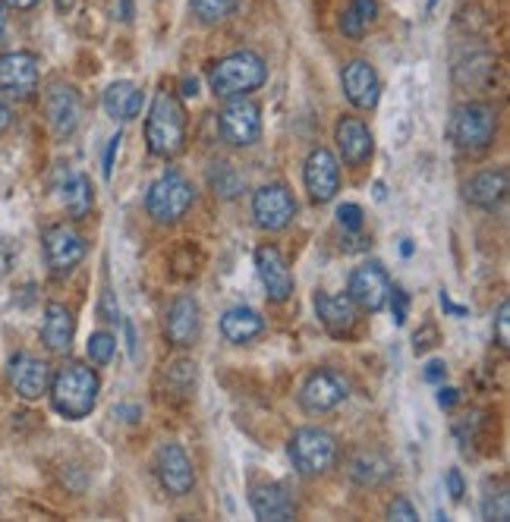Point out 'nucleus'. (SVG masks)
I'll list each match as a JSON object with an SVG mask.
<instances>
[{
  "label": "nucleus",
  "mask_w": 510,
  "mask_h": 522,
  "mask_svg": "<svg viewBox=\"0 0 510 522\" xmlns=\"http://www.w3.org/2000/svg\"><path fill=\"white\" fill-rule=\"evenodd\" d=\"M7 378H10V387L23 400H38L45 397L51 387V365L41 356L16 353L7 365Z\"/></svg>",
  "instance_id": "obj_13"
},
{
  "label": "nucleus",
  "mask_w": 510,
  "mask_h": 522,
  "mask_svg": "<svg viewBox=\"0 0 510 522\" xmlns=\"http://www.w3.org/2000/svg\"><path fill=\"white\" fill-rule=\"evenodd\" d=\"M340 82H344L347 101L353 107H359V111H372V107L378 104V98H381V79H378V73H375V67L369 60L347 63Z\"/></svg>",
  "instance_id": "obj_21"
},
{
  "label": "nucleus",
  "mask_w": 510,
  "mask_h": 522,
  "mask_svg": "<svg viewBox=\"0 0 510 522\" xmlns=\"http://www.w3.org/2000/svg\"><path fill=\"white\" fill-rule=\"evenodd\" d=\"M495 133H498V117L488 104L470 101V104H460L454 111L451 139L460 151H466V155H479V151L492 148Z\"/></svg>",
  "instance_id": "obj_5"
},
{
  "label": "nucleus",
  "mask_w": 510,
  "mask_h": 522,
  "mask_svg": "<svg viewBox=\"0 0 510 522\" xmlns=\"http://www.w3.org/2000/svg\"><path fill=\"white\" fill-rule=\"evenodd\" d=\"M315 315L331 337H347L356 328V302L347 293H315Z\"/></svg>",
  "instance_id": "obj_22"
},
{
  "label": "nucleus",
  "mask_w": 510,
  "mask_h": 522,
  "mask_svg": "<svg viewBox=\"0 0 510 522\" xmlns=\"http://www.w3.org/2000/svg\"><path fill=\"white\" fill-rule=\"evenodd\" d=\"M13 268V246L0 239V280H4Z\"/></svg>",
  "instance_id": "obj_44"
},
{
  "label": "nucleus",
  "mask_w": 510,
  "mask_h": 522,
  "mask_svg": "<svg viewBox=\"0 0 510 522\" xmlns=\"http://www.w3.org/2000/svg\"><path fill=\"white\" fill-rule=\"evenodd\" d=\"M391 277L385 271L381 261H363L353 274H350V290L347 296L356 302V309L363 312H381L388 306V296H391Z\"/></svg>",
  "instance_id": "obj_8"
},
{
  "label": "nucleus",
  "mask_w": 510,
  "mask_h": 522,
  "mask_svg": "<svg viewBox=\"0 0 510 522\" xmlns=\"http://www.w3.org/2000/svg\"><path fill=\"white\" fill-rule=\"evenodd\" d=\"M388 519H397V522H416L419 513H416V507L410 504L407 497H394V500H391V507H388Z\"/></svg>",
  "instance_id": "obj_37"
},
{
  "label": "nucleus",
  "mask_w": 510,
  "mask_h": 522,
  "mask_svg": "<svg viewBox=\"0 0 510 522\" xmlns=\"http://www.w3.org/2000/svg\"><path fill=\"white\" fill-rule=\"evenodd\" d=\"M378 19V0H353L340 16V32L347 38H363Z\"/></svg>",
  "instance_id": "obj_30"
},
{
  "label": "nucleus",
  "mask_w": 510,
  "mask_h": 522,
  "mask_svg": "<svg viewBox=\"0 0 510 522\" xmlns=\"http://www.w3.org/2000/svg\"><path fill=\"white\" fill-rule=\"evenodd\" d=\"M196 202V189L183 173L167 170L164 177H158L152 186H148L145 195V211L155 224H177L180 217H186V211Z\"/></svg>",
  "instance_id": "obj_4"
},
{
  "label": "nucleus",
  "mask_w": 510,
  "mask_h": 522,
  "mask_svg": "<svg viewBox=\"0 0 510 522\" xmlns=\"http://www.w3.org/2000/svg\"><path fill=\"white\" fill-rule=\"evenodd\" d=\"M334 139H337V151L347 167H363L375 151L372 129L359 117H340L337 129H334Z\"/></svg>",
  "instance_id": "obj_18"
},
{
  "label": "nucleus",
  "mask_w": 510,
  "mask_h": 522,
  "mask_svg": "<svg viewBox=\"0 0 510 522\" xmlns=\"http://www.w3.org/2000/svg\"><path fill=\"white\" fill-rule=\"evenodd\" d=\"M4 35H7V16L0 10V45H4Z\"/></svg>",
  "instance_id": "obj_53"
},
{
  "label": "nucleus",
  "mask_w": 510,
  "mask_h": 522,
  "mask_svg": "<svg viewBox=\"0 0 510 522\" xmlns=\"http://www.w3.org/2000/svg\"><path fill=\"white\" fill-rule=\"evenodd\" d=\"M460 403V390L457 387H441L438 390V406L441 409H454Z\"/></svg>",
  "instance_id": "obj_43"
},
{
  "label": "nucleus",
  "mask_w": 510,
  "mask_h": 522,
  "mask_svg": "<svg viewBox=\"0 0 510 522\" xmlns=\"http://www.w3.org/2000/svg\"><path fill=\"white\" fill-rule=\"evenodd\" d=\"M444 485H448V494H451V500H454V504H460V500H463V494H466L463 472H460V469H448V472H444Z\"/></svg>",
  "instance_id": "obj_38"
},
{
  "label": "nucleus",
  "mask_w": 510,
  "mask_h": 522,
  "mask_svg": "<svg viewBox=\"0 0 510 522\" xmlns=\"http://www.w3.org/2000/svg\"><path fill=\"white\" fill-rule=\"evenodd\" d=\"M48 394L57 416L79 422L85 416H92V409L98 406L101 378L85 362H67L63 368H57V375H51Z\"/></svg>",
  "instance_id": "obj_1"
},
{
  "label": "nucleus",
  "mask_w": 510,
  "mask_h": 522,
  "mask_svg": "<svg viewBox=\"0 0 510 522\" xmlns=\"http://www.w3.org/2000/svg\"><path fill=\"white\" fill-rule=\"evenodd\" d=\"M164 334L167 340L174 343V346H193L202 334V306H199V299L196 296H177L174 302H170V309H167V318H164Z\"/></svg>",
  "instance_id": "obj_16"
},
{
  "label": "nucleus",
  "mask_w": 510,
  "mask_h": 522,
  "mask_svg": "<svg viewBox=\"0 0 510 522\" xmlns=\"http://www.w3.org/2000/svg\"><path fill=\"white\" fill-rule=\"evenodd\" d=\"M101 104H104V114H108L111 120L130 123L142 114V89L130 79H117L108 85Z\"/></svg>",
  "instance_id": "obj_25"
},
{
  "label": "nucleus",
  "mask_w": 510,
  "mask_h": 522,
  "mask_svg": "<svg viewBox=\"0 0 510 522\" xmlns=\"http://www.w3.org/2000/svg\"><path fill=\"white\" fill-rule=\"evenodd\" d=\"M148 151L164 161L177 158L186 148V111L174 92H158L145 117Z\"/></svg>",
  "instance_id": "obj_2"
},
{
  "label": "nucleus",
  "mask_w": 510,
  "mask_h": 522,
  "mask_svg": "<svg viewBox=\"0 0 510 522\" xmlns=\"http://www.w3.org/2000/svg\"><path fill=\"white\" fill-rule=\"evenodd\" d=\"M350 397V381L334 368H318L300 390V406L306 412H328Z\"/></svg>",
  "instance_id": "obj_11"
},
{
  "label": "nucleus",
  "mask_w": 510,
  "mask_h": 522,
  "mask_svg": "<svg viewBox=\"0 0 510 522\" xmlns=\"http://www.w3.org/2000/svg\"><path fill=\"white\" fill-rule=\"evenodd\" d=\"M10 126H13V111H10V104L0 98V133H7Z\"/></svg>",
  "instance_id": "obj_48"
},
{
  "label": "nucleus",
  "mask_w": 510,
  "mask_h": 522,
  "mask_svg": "<svg viewBox=\"0 0 510 522\" xmlns=\"http://www.w3.org/2000/svg\"><path fill=\"white\" fill-rule=\"evenodd\" d=\"M495 334H498V346H501V350H507V346H510V302L507 299L498 306Z\"/></svg>",
  "instance_id": "obj_36"
},
{
  "label": "nucleus",
  "mask_w": 510,
  "mask_h": 522,
  "mask_svg": "<svg viewBox=\"0 0 510 522\" xmlns=\"http://www.w3.org/2000/svg\"><path fill=\"white\" fill-rule=\"evenodd\" d=\"M45 111H48V123L57 133V139H67L76 133L79 117H82V101L79 92L67 82H54L48 95H45Z\"/></svg>",
  "instance_id": "obj_17"
},
{
  "label": "nucleus",
  "mask_w": 510,
  "mask_h": 522,
  "mask_svg": "<svg viewBox=\"0 0 510 522\" xmlns=\"http://www.w3.org/2000/svg\"><path fill=\"white\" fill-rule=\"evenodd\" d=\"M265 79H268V67L255 51L227 54L208 73V85L218 98H243L255 89H262Z\"/></svg>",
  "instance_id": "obj_3"
},
{
  "label": "nucleus",
  "mask_w": 510,
  "mask_h": 522,
  "mask_svg": "<svg viewBox=\"0 0 510 522\" xmlns=\"http://www.w3.org/2000/svg\"><path fill=\"white\" fill-rule=\"evenodd\" d=\"M133 16H136L133 0H117V19L120 23H133Z\"/></svg>",
  "instance_id": "obj_46"
},
{
  "label": "nucleus",
  "mask_w": 510,
  "mask_h": 522,
  "mask_svg": "<svg viewBox=\"0 0 510 522\" xmlns=\"http://www.w3.org/2000/svg\"><path fill=\"white\" fill-rule=\"evenodd\" d=\"M429 7H435V0H429Z\"/></svg>",
  "instance_id": "obj_55"
},
{
  "label": "nucleus",
  "mask_w": 510,
  "mask_h": 522,
  "mask_svg": "<svg viewBox=\"0 0 510 522\" xmlns=\"http://www.w3.org/2000/svg\"><path fill=\"white\" fill-rule=\"evenodd\" d=\"M482 516H485V519H498V522L510 519V500H507V494L501 491L498 500H495L492 494H488L485 504H482Z\"/></svg>",
  "instance_id": "obj_34"
},
{
  "label": "nucleus",
  "mask_w": 510,
  "mask_h": 522,
  "mask_svg": "<svg viewBox=\"0 0 510 522\" xmlns=\"http://www.w3.org/2000/svg\"><path fill=\"white\" fill-rule=\"evenodd\" d=\"M208 186H211V192L218 195V199L233 202V199H240V195L246 192V177L233 164L218 161V164L208 167Z\"/></svg>",
  "instance_id": "obj_29"
},
{
  "label": "nucleus",
  "mask_w": 510,
  "mask_h": 522,
  "mask_svg": "<svg viewBox=\"0 0 510 522\" xmlns=\"http://www.w3.org/2000/svg\"><path fill=\"white\" fill-rule=\"evenodd\" d=\"M287 453L293 460V469L303 478L325 475L337 463V438L325 428H300L293 431Z\"/></svg>",
  "instance_id": "obj_6"
},
{
  "label": "nucleus",
  "mask_w": 510,
  "mask_h": 522,
  "mask_svg": "<svg viewBox=\"0 0 510 522\" xmlns=\"http://www.w3.org/2000/svg\"><path fill=\"white\" fill-rule=\"evenodd\" d=\"M60 199H63V208H67V214L76 217V221H82V217L95 208L92 180L85 177V173H67V180L60 183Z\"/></svg>",
  "instance_id": "obj_27"
},
{
  "label": "nucleus",
  "mask_w": 510,
  "mask_h": 522,
  "mask_svg": "<svg viewBox=\"0 0 510 522\" xmlns=\"http://www.w3.org/2000/svg\"><path fill=\"white\" fill-rule=\"evenodd\" d=\"M265 331V318L255 312V309H249V306H237V309H227L224 315H221V334H224V340L227 343H237V346H243V343H249V340H255Z\"/></svg>",
  "instance_id": "obj_26"
},
{
  "label": "nucleus",
  "mask_w": 510,
  "mask_h": 522,
  "mask_svg": "<svg viewBox=\"0 0 510 522\" xmlns=\"http://www.w3.org/2000/svg\"><path fill=\"white\" fill-rule=\"evenodd\" d=\"M249 504L255 519L262 522H287L296 516V500L281 482H262L249 488Z\"/></svg>",
  "instance_id": "obj_20"
},
{
  "label": "nucleus",
  "mask_w": 510,
  "mask_h": 522,
  "mask_svg": "<svg viewBox=\"0 0 510 522\" xmlns=\"http://www.w3.org/2000/svg\"><path fill=\"white\" fill-rule=\"evenodd\" d=\"M85 350H89V359L95 365H108L114 359V353H117V337L108 334V331H95L89 337V346H85Z\"/></svg>",
  "instance_id": "obj_32"
},
{
  "label": "nucleus",
  "mask_w": 510,
  "mask_h": 522,
  "mask_svg": "<svg viewBox=\"0 0 510 522\" xmlns=\"http://www.w3.org/2000/svg\"><path fill=\"white\" fill-rule=\"evenodd\" d=\"M155 472H158V482L167 494L174 497H186L189 491L196 488V469L193 460L186 456V450L174 441H167L158 447L155 456Z\"/></svg>",
  "instance_id": "obj_10"
},
{
  "label": "nucleus",
  "mask_w": 510,
  "mask_h": 522,
  "mask_svg": "<svg viewBox=\"0 0 510 522\" xmlns=\"http://www.w3.org/2000/svg\"><path fill=\"white\" fill-rule=\"evenodd\" d=\"M123 334H126V350H130V359L139 362V337H136V324L130 318H123Z\"/></svg>",
  "instance_id": "obj_41"
},
{
  "label": "nucleus",
  "mask_w": 510,
  "mask_h": 522,
  "mask_svg": "<svg viewBox=\"0 0 510 522\" xmlns=\"http://www.w3.org/2000/svg\"><path fill=\"white\" fill-rule=\"evenodd\" d=\"M221 139L233 148H252L262 139V107L243 98H233L224 111L218 114Z\"/></svg>",
  "instance_id": "obj_7"
},
{
  "label": "nucleus",
  "mask_w": 510,
  "mask_h": 522,
  "mask_svg": "<svg viewBox=\"0 0 510 522\" xmlns=\"http://www.w3.org/2000/svg\"><path fill=\"white\" fill-rule=\"evenodd\" d=\"M391 463L385 460L381 453H359L350 460V478L356 485H363V488H378V485H385L388 478H391Z\"/></svg>",
  "instance_id": "obj_28"
},
{
  "label": "nucleus",
  "mask_w": 510,
  "mask_h": 522,
  "mask_svg": "<svg viewBox=\"0 0 510 522\" xmlns=\"http://www.w3.org/2000/svg\"><path fill=\"white\" fill-rule=\"evenodd\" d=\"M73 337H76L73 312L63 306V302H48L45 321H41V343H45L51 353L67 356L73 350Z\"/></svg>",
  "instance_id": "obj_23"
},
{
  "label": "nucleus",
  "mask_w": 510,
  "mask_h": 522,
  "mask_svg": "<svg viewBox=\"0 0 510 522\" xmlns=\"http://www.w3.org/2000/svg\"><path fill=\"white\" fill-rule=\"evenodd\" d=\"M337 224L347 233H359L363 230V208H359L356 202H344L337 208Z\"/></svg>",
  "instance_id": "obj_33"
},
{
  "label": "nucleus",
  "mask_w": 510,
  "mask_h": 522,
  "mask_svg": "<svg viewBox=\"0 0 510 522\" xmlns=\"http://www.w3.org/2000/svg\"><path fill=\"white\" fill-rule=\"evenodd\" d=\"M372 192H375V202H385V195H388L385 183H375V186H372Z\"/></svg>",
  "instance_id": "obj_51"
},
{
  "label": "nucleus",
  "mask_w": 510,
  "mask_h": 522,
  "mask_svg": "<svg viewBox=\"0 0 510 522\" xmlns=\"http://www.w3.org/2000/svg\"><path fill=\"white\" fill-rule=\"evenodd\" d=\"M255 271H259L265 296L271 302H287L293 296V274L287 268V258L274 246H262L255 252Z\"/></svg>",
  "instance_id": "obj_19"
},
{
  "label": "nucleus",
  "mask_w": 510,
  "mask_h": 522,
  "mask_svg": "<svg viewBox=\"0 0 510 522\" xmlns=\"http://www.w3.org/2000/svg\"><path fill=\"white\" fill-rule=\"evenodd\" d=\"M180 89H183V98H196L199 95V82L196 79H183Z\"/></svg>",
  "instance_id": "obj_49"
},
{
  "label": "nucleus",
  "mask_w": 510,
  "mask_h": 522,
  "mask_svg": "<svg viewBox=\"0 0 510 522\" xmlns=\"http://www.w3.org/2000/svg\"><path fill=\"white\" fill-rule=\"evenodd\" d=\"M45 258H48V268L54 274H70L79 261L85 258V252H89V246H85V239L67 227V224H54L45 230Z\"/></svg>",
  "instance_id": "obj_15"
},
{
  "label": "nucleus",
  "mask_w": 510,
  "mask_h": 522,
  "mask_svg": "<svg viewBox=\"0 0 510 522\" xmlns=\"http://www.w3.org/2000/svg\"><path fill=\"white\" fill-rule=\"evenodd\" d=\"M41 63L29 51H10L0 54V92L13 98H29L38 89Z\"/></svg>",
  "instance_id": "obj_14"
},
{
  "label": "nucleus",
  "mask_w": 510,
  "mask_h": 522,
  "mask_svg": "<svg viewBox=\"0 0 510 522\" xmlns=\"http://www.w3.org/2000/svg\"><path fill=\"white\" fill-rule=\"evenodd\" d=\"M507 186H510V177L504 167H488L482 173H476V177L466 183V202L476 205V208H485L492 211L495 205H501L507 199Z\"/></svg>",
  "instance_id": "obj_24"
},
{
  "label": "nucleus",
  "mask_w": 510,
  "mask_h": 522,
  "mask_svg": "<svg viewBox=\"0 0 510 522\" xmlns=\"http://www.w3.org/2000/svg\"><path fill=\"white\" fill-rule=\"evenodd\" d=\"M303 183H306L309 199L318 202V205L331 202L337 195V189H340V164H337V158L331 155L328 148L318 145V148L309 151L306 167H303Z\"/></svg>",
  "instance_id": "obj_12"
},
{
  "label": "nucleus",
  "mask_w": 510,
  "mask_h": 522,
  "mask_svg": "<svg viewBox=\"0 0 510 522\" xmlns=\"http://www.w3.org/2000/svg\"><path fill=\"white\" fill-rule=\"evenodd\" d=\"M120 142H123V133L111 136V142H108V151H104V164H101V173H104V180H111V177H114V161H117Z\"/></svg>",
  "instance_id": "obj_40"
},
{
  "label": "nucleus",
  "mask_w": 510,
  "mask_h": 522,
  "mask_svg": "<svg viewBox=\"0 0 510 522\" xmlns=\"http://www.w3.org/2000/svg\"><path fill=\"white\" fill-rule=\"evenodd\" d=\"M438 302H441V309L448 312V315H454V318H466V315H470V309H466V306H457V302L451 299L448 290H441V293H438Z\"/></svg>",
  "instance_id": "obj_42"
},
{
  "label": "nucleus",
  "mask_w": 510,
  "mask_h": 522,
  "mask_svg": "<svg viewBox=\"0 0 510 522\" xmlns=\"http://www.w3.org/2000/svg\"><path fill=\"white\" fill-rule=\"evenodd\" d=\"M388 306H391V318H394V324H407V315H410V296H407V293H403L400 287H391Z\"/></svg>",
  "instance_id": "obj_35"
},
{
  "label": "nucleus",
  "mask_w": 510,
  "mask_h": 522,
  "mask_svg": "<svg viewBox=\"0 0 510 522\" xmlns=\"http://www.w3.org/2000/svg\"><path fill=\"white\" fill-rule=\"evenodd\" d=\"M435 340H438V334H435V328L429 324V328H425V334H416V353H425L429 346H435Z\"/></svg>",
  "instance_id": "obj_45"
},
{
  "label": "nucleus",
  "mask_w": 510,
  "mask_h": 522,
  "mask_svg": "<svg viewBox=\"0 0 510 522\" xmlns=\"http://www.w3.org/2000/svg\"><path fill=\"white\" fill-rule=\"evenodd\" d=\"M189 7L202 26H218L233 13V0H189Z\"/></svg>",
  "instance_id": "obj_31"
},
{
  "label": "nucleus",
  "mask_w": 510,
  "mask_h": 522,
  "mask_svg": "<svg viewBox=\"0 0 510 522\" xmlns=\"http://www.w3.org/2000/svg\"><path fill=\"white\" fill-rule=\"evenodd\" d=\"M0 4H7V7H13V10H32L38 0H0Z\"/></svg>",
  "instance_id": "obj_50"
},
{
  "label": "nucleus",
  "mask_w": 510,
  "mask_h": 522,
  "mask_svg": "<svg viewBox=\"0 0 510 522\" xmlns=\"http://www.w3.org/2000/svg\"><path fill=\"white\" fill-rule=\"evenodd\" d=\"M57 7L63 10V7H73V0H57Z\"/></svg>",
  "instance_id": "obj_54"
},
{
  "label": "nucleus",
  "mask_w": 510,
  "mask_h": 522,
  "mask_svg": "<svg viewBox=\"0 0 510 522\" xmlns=\"http://www.w3.org/2000/svg\"><path fill=\"white\" fill-rule=\"evenodd\" d=\"M252 217L262 230H287L296 217V199L284 183H268L252 195Z\"/></svg>",
  "instance_id": "obj_9"
},
{
  "label": "nucleus",
  "mask_w": 510,
  "mask_h": 522,
  "mask_svg": "<svg viewBox=\"0 0 510 522\" xmlns=\"http://www.w3.org/2000/svg\"><path fill=\"white\" fill-rule=\"evenodd\" d=\"M422 378L429 384H444V378H448V362L444 359H429L422 368Z\"/></svg>",
  "instance_id": "obj_39"
},
{
  "label": "nucleus",
  "mask_w": 510,
  "mask_h": 522,
  "mask_svg": "<svg viewBox=\"0 0 510 522\" xmlns=\"http://www.w3.org/2000/svg\"><path fill=\"white\" fill-rule=\"evenodd\" d=\"M114 416H123V422H139L142 419V409L139 406H117Z\"/></svg>",
  "instance_id": "obj_47"
},
{
  "label": "nucleus",
  "mask_w": 510,
  "mask_h": 522,
  "mask_svg": "<svg viewBox=\"0 0 510 522\" xmlns=\"http://www.w3.org/2000/svg\"><path fill=\"white\" fill-rule=\"evenodd\" d=\"M400 255H403V258L413 255V243H410V239H403V243H400Z\"/></svg>",
  "instance_id": "obj_52"
}]
</instances>
